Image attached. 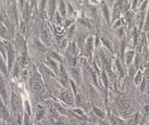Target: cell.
Wrapping results in <instances>:
<instances>
[{"label":"cell","instance_id":"obj_6","mask_svg":"<svg viewBox=\"0 0 149 125\" xmlns=\"http://www.w3.org/2000/svg\"><path fill=\"white\" fill-rule=\"evenodd\" d=\"M0 95L2 97V98L5 101V103H7V89L5 86V81H4L3 78L2 77V75L0 73Z\"/></svg>","mask_w":149,"mask_h":125},{"label":"cell","instance_id":"obj_3","mask_svg":"<svg viewBox=\"0 0 149 125\" xmlns=\"http://www.w3.org/2000/svg\"><path fill=\"white\" fill-rule=\"evenodd\" d=\"M31 86H32V90L36 93L40 94L43 91V85L42 81L38 78H34L33 81H32Z\"/></svg>","mask_w":149,"mask_h":125},{"label":"cell","instance_id":"obj_9","mask_svg":"<svg viewBox=\"0 0 149 125\" xmlns=\"http://www.w3.org/2000/svg\"><path fill=\"white\" fill-rule=\"evenodd\" d=\"M48 10L49 17L52 19L56 10L55 0H48Z\"/></svg>","mask_w":149,"mask_h":125},{"label":"cell","instance_id":"obj_8","mask_svg":"<svg viewBox=\"0 0 149 125\" xmlns=\"http://www.w3.org/2000/svg\"><path fill=\"white\" fill-rule=\"evenodd\" d=\"M61 98L64 103L70 105H73L74 104V99L72 97V95L68 91H63L61 94Z\"/></svg>","mask_w":149,"mask_h":125},{"label":"cell","instance_id":"obj_15","mask_svg":"<svg viewBox=\"0 0 149 125\" xmlns=\"http://www.w3.org/2000/svg\"><path fill=\"white\" fill-rule=\"evenodd\" d=\"M0 71L2 72L5 76L7 75V67L5 64V62L3 61L2 56H0Z\"/></svg>","mask_w":149,"mask_h":125},{"label":"cell","instance_id":"obj_32","mask_svg":"<svg viewBox=\"0 0 149 125\" xmlns=\"http://www.w3.org/2000/svg\"><path fill=\"white\" fill-rule=\"evenodd\" d=\"M56 107L57 110H59V112H61L62 113H63V114H66V112H65V110H64V108H62V106H61L60 105H59V104H56Z\"/></svg>","mask_w":149,"mask_h":125},{"label":"cell","instance_id":"obj_2","mask_svg":"<svg viewBox=\"0 0 149 125\" xmlns=\"http://www.w3.org/2000/svg\"><path fill=\"white\" fill-rule=\"evenodd\" d=\"M11 103H12L13 111V113H17L21 108V100L20 97L14 92H13L12 96H11Z\"/></svg>","mask_w":149,"mask_h":125},{"label":"cell","instance_id":"obj_29","mask_svg":"<svg viewBox=\"0 0 149 125\" xmlns=\"http://www.w3.org/2000/svg\"><path fill=\"white\" fill-rule=\"evenodd\" d=\"M59 43L62 48H65L66 46H67V40L64 39V38H62L61 40H59Z\"/></svg>","mask_w":149,"mask_h":125},{"label":"cell","instance_id":"obj_30","mask_svg":"<svg viewBox=\"0 0 149 125\" xmlns=\"http://www.w3.org/2000/svg\"><path fill=\"white\" fill-rule=\"evenodd\" d=\"M146 78H144V79H142V82H141L140 90L142 92H143V91H145V89H146Z\"/></svg>","mask_w":149,"mask_h":125},{"label":"cell","instance_id":"obj_4","mask_svg":"<svg viewBox=\"0 0 149 125\" xmlns=\"http://www.w3.org/2000/svg\"><path fill=\"white\" fill-rule=\"evenodd\" d=\"M40 39L42 42L45 44H49L50 39H51V34L48 28L45 27L40 32Z\"/></svg>","mask_w":149,"mask_h":125},{"label":"cell","instance_id":"obj_1","mask_svg":"<svg viewBox=\"0 0 149 125\" xmlns=\"http://www.w3.org/2000/svg\"><path fill=\"white\" fill-rule=\"evenodd\" d=\"M6 48H7V63H8V70H10L15 62V52L13 49L12 46L8 42H5Z\"/></svg>","mask_w":149,"mask_h":125},{"label":"cell","instance_id":"obj_21","mask_svg":"<svg viewBox=\"0 0 149 125\" xmlns=\"http://www.w3.org/2000/svg\"><path fill=\"white\" fill-rule=\"evenodd\" d=\"M93 110H94V113H95L96 115L99 117V118H104L105 117V114L104 112H102V110H99V108H96L95 106H94V109H93Z\"/></svg>","mask_w":149,"mask_h":125},{"label":"cell","instance_id":"obj_10","mask_svg":"<svg viewBox=\"0 0 149 125\" xmlns=\"http://www.w3.org/2000/svg\"><path fill=\"white\" fill-rule=\"evenodd\" d=\"M59 11L61 16L64 17L67 13V7L63 0H59Z\"/></svg>","mask_w":149,"mask_h":125},{"label":"cell","instance_id":"obj_36","mask_svg":"<svg viewBox=\"0 0 149 125\" xmlns=\"http://www.w3.org/2000/svg\"><path fill=\"white\" fill-rule=\"evenodd\" d=\"M21 32L23 34L25 32V24L24 22L21 23Z\"/></svg>","mask_w":149,"mask_h":125},{"label":"cell","instance_id":"obj_13","mask_svg":"<svg viewBox=\"0 0 149 125\" xmlns=\"http://www.w3.org/2000/svg\"><path fill=\"white\" fill-rule=\"evenodd\" d=\"M34 46H35L36 48H37L39 51H42V52H45V51H47L45 46H43V44H42V42L39 40V39H37V38H35V39L34 40Z\"/></svg>","mask_w":149,"mask_h":125},{"label":"cell","instance_id":"obj_31","mask_svg":"<svg viewBox=\"0 0 149 125\" xmlns=\"http://www.w3.org/2000/svg\"><path fill=\"white\" fill-rule=\"evenodd\" d=\"M134 64H135V67L137 68H138L140 67V57L139 56V55H137L135 57V61H134Z\"/></svg>","mask_w":149,"mask_h":125},{"label":"cell","instance_id":"obj_23","mask_svg":"<svg viewBox=\"0 0 149 125\" xmlns=\"http://www.w3.org/2000/svg\"><path fill=\"white\" fill-rule=\"evenodd\" d=\"M75 25H72L69 29L68 34H67V37H68L69 39H72V37H73L74 34H75Z\"/></svg>","mask_w":149,"mask_h":125},{"label":"cell","instance_id":"obj_20","mask_svg":"<svg viewBox=\"0 0 149 125\" xmlns=\"http://www.w3.org/2000/svg\"><path fill=\"white\" fill-rule=\"evenodd\" d=\"M37 119H41L42 117L44 116V114H45V110H44V108L42 106L39 105L37 108Z\"/></svg>","mask_w":149,"mask_h":125},{"label":"cell","instance_id":"obj_40","mask_svg":"<svg viewBox=\"0 0 149 125\" xmlns=\"http://www.w3.org/2000/svg\"><path fill=\"white\" fill-rule=\"evenodd\" d=\"M142 1H144V0H140V2H142Z\"/></svg>","mask_w":149,"mask_h":125},{"label":"cell","instance_id":"obj_42","mask_svg":"<svg viewBox=\"0 0 149 125\" xmlns=\"http://www.w3.org/2000/svg\"><path fill=\"white\" fill-rule=\"evenodd\" d=\"M0 125H1V124H0Z\"/></svg>","mask_w":149,"mask_h":125},{"label":"cell","instance_id":"obj_33","mask_svg":"<svg viewBox=\"0 0 149 125\" xmlns=\"http://www.w3.org/2000/svg\"><path fill=\"white\" fill-rule=\"evenodd\" d=\"M24 0H19V7L21 10H23L24 8Z\"/></svg>","mask_w":149,"mask_h":125},{"label":"cell","instance_id":"obj_27","mask_svg":"<svg viewBox=\"0 0 149 125\" xmlns=\"http://www.w3.org/2000/svg\"><path fill=\"white\" fill-rule=\"evenodd\" d=\"M102 80H103V83H104L105 86L106 87H107V86H108V79H107V75H106L105 72L102 73Z\"/></svg>","mask_w":149,"mask_h":125},{"label":"cell","instance_id":"obj_26","mask_svg":"<svg viewBox=\"0 0 149 125\" xmlns=\"http://www.w3.org/2000/svg\"><path fill=\"white\" fill-rule=\"evenodd\" d=\"M50 59H52V60H54V59H56L57 61H59V62H61L62 61V59H61L60 56L58 55V54H56V53L54 52H52L51 54H50Z\"/></svg>","mask_w":149,"mask_h":125},{"label":"cell","instance_id":"obj_12","mask_svg":"<svg viewBox=\"0 0 149 125\" xmlns=\"http://www.w3.org/2000/svg\"><path fill=\"white\" fill-rule=\"evenodd\" d=\"M134 52L133 51H129L126 53L125 55V59H126V63L127 65L132 63V62L133 61V59H134Z\"/></svg>","mask_w":149,"mask_h":125},{"label":"cell","instance_id":"obj_11","mask_svg":"<svg viewBox=\"0 0 149 125\" xmlns=\"http://www.w3.org/2000/svg\"><path fill=\"white\" fill-rule=\"evenodd\" d=\"M102 14H103V16H104L106 22H107L108 24H110L111 18H110V13H109L108 7H107L105 5H102Z\"/></svg>","mask_w":149,"mask_h":125},{"label":"cell","instance_id":"obj_5","mask_svg":"<svg viewBox=\"0 0 149 125\" xmlns=\"http://www.w3.org/2000/svg\"><path fill=\"white\" fill-rule=\"evenodd\" d=\"M93 47H94V40L91 37H89L85 42L84 46V53L86 56H90L91 52L93 51Z\"/></svg>","mask_w":149,"mask_h":125},{"label":"cell","instance_id":"obj_35","mask_svg":"<svg viewBox=\"0 0 149 125\" xmlns=\"http://www.w3.org/2000/svg\"><path fill=\"white\" fill-rule=\"evenodd\" d=\"M24 125H30V122L27 115H25V118H24Z\"/></svg>","mask_w":149,"mask_h":125},{"label":"cell","instance_id":"obj_24","mask_svg":"<svg viewBox=\"0 0 149 125\" xmlns=\"http://www.w3.org/2000/svg\"><path fill=\"white\" fill-rule=\"evenodd\" d=\"M142 73L140 71H139L138 73H137L135 76V78H134V82L137 85H138L139 83H140L142 82Z\"/></svg>","mask_w":149,"mask_h":125},{"label":"cell","instance_id":"obj_17","mask_svg":"<svg viewBox=\"0 0 149 125\" xmlns=\"http://www.w3.org/2000/svg\"><path fill=\"white\" fill-rule=\"evenodd\" d=\"M0 113H1V115H2L6 120H9V119H10L8 112L6 110V108L4 106L3 104H1V105H0Z\"/></svg>","mask_w":149,"mask_h":125},{"label":"cell","instance_id":"obj_25","mask_svg":"<svg viewBox=\"0 0 149 125\" xmlns=\"http://www.w3.org/2000/svg\"><path fill=\"white\" fill-rule=\"evenodd\" d=\"M144 30L145 31H149V7L147 12V15H146V22L144 24Z\"/></svg>","mask_w":149,"mask_h":125},{"label":"cell","instance_id":"obj_38","mask_svg":"<svg viewBox=\"0 0 149 125\" xmlns=\"http://www.w3.org/2000/svg\"><path fill=\"white\" fill-rule=\"evenodd\" d=\"M137 3V0H133V4H132V8H135L136 5Z\"/></svg>","mask_w":149,"mask_h":125},{"label":"cell","instance_id":"obj_16","mask_svg":"<svg viewBox=\"0 0 149 125\" xmlns=\"http://www.w3.org/2000/svg\"><path fill=\"white\" fill-rule=\"evenodd\" d=\"M70 75L72 76V78L76 81H78L79 78H80V74H79L78 70L75 67H70Z\"/></svg>","mask_w":149,"mask_h":125},{"label":"cell","instance_id":"obj_14","mask_svg":"<svg viewBox=\"0 0 149 125\" xmlns=\"http://www.w3.org/2000/svg\"><path fill=\"white\" fill-rule=\"evenodd\" d=\"M47 64H48L49 67L52 69L54 72H55V73H58V72H59V69H58V67H57L56 62H54V60H52V59H50V58L48 59Z\"/></svg>","mask_w":149,"mask_h":125},{"label":"cell","instance_id":"obj_19","mask_svg":"<svg viewBox=\"0 0 149 125\" xmlns=\"http://www.w3.org/2000/svg\"><path fill=\"white\" fill-rule=\"evenodd\" d=\"M0 53L2 54L4 58L7 57V48H6V44L5 42H2L0 40Z\"/></svg>","mask_w":149,"mask_h":125},{"label":"cell","instance_id":"obj_37","mask_svg":"<svg viewBox=\"0 0 149 125\" xmlns=\"http://www.w3.org/2000/svg\"><path fill=\"white\" fill-rule=\"evenodd\" d=\"M143 111L146 114H149V105H147V106H146L143 108Z\"/></svg>","mask_w":149,"mask_h":125},{"label":"cell","instance_id":"obj_41","mask_svg":"<svg viewBox=\"0 0 149 125\" xmlns=\"http://www.w3.org/2000/svg\"><path fill=\"white\" fill-rule=\"evenodd\" d=\"M110 1H111V2H113V0H110Z\"/></svg>","mask_w":149,"mask_h":125},{"label":"cell","instance_id":"obj_18","mask_svg":"<svg viewBox=\"0 0 149 125\" xmlns=\"http://www.w3.org/2000/svg\"><path fill=\"white\" fill-rule=\"evenodd\" d=\"M28 17H29V7H28V4L26 3L24 10H23V18L25 21H27Z\"/></svg>","mask_w":149,"mask_h":125},{"label":"cell","instance_id":"obj_39","mask_svg":"<svg viewBox=\"0 0 149 125\" xmlns=\"http://www.w3.org/2000/svg\"><path fill=\"white\" fill-rule=\"evenodd\" d=\"M34 1L35 0H30V3H31V6H32L33 5V4L34 3Z\"/></svg>","mask_w":149,"mask_h":125},{"label":"cell","instance_id":"obj_28","mask_svg":"<svg viewBox=\"0 0 149 125\" xmlns=\"http://www.w3.org/2000/svg\"><path fill=\"white\" fill-rule=\"evenodd\" d=\"M116 63V67H117L118 69H119V72L120 73V74H121V75L124 76V71H123V69H122V67H121V64H120V62H119V60H117Z\"/></svg>","mask_w":149,"mask_h":125},{"label":"cell","instance_id":"obj_22","mask_svg":"<svg viewBox=\"0 0 149 125\" xmlns=\"http://www.w3.org/2000/svg\"><path fill=\"white\" fill-rule=\"evenodd\" d=\"M102 43L105 45V46L106 48H107L108 49H110L111 51H112V45H111V41L109 40L108 39H107L106 37H102Z\"/></svg>","mask_w":149,"mask_h":125},{"label":"cell","instance_id":"obj_7","mask_svg":"<svg viewBox=\"0 0 149 125\" xmlns=\"http://www.w3.org/2000/svg\"><path fill=\"white\" fill-rule=\"evenodd\" d=\"M59 72H60V81L62 84L64 86H67L68 85V75H67V71H66L65 68L64 66L61 65L60 66V69H59Z\"/></svg>","mask_w":149,"mask_h":125},{"label":"cell","instance_id":"obj_34","mask_svg":"<svg viewBox=\"0 0 149 125\" xmlns=\"http://www.w3.org/2000/svg\"><path fill=\"white\" fill-rule=\"evenodd\" d=\"M115 120H116L117 125H126L124 121L121 120V119H120V118H115Z\"/></svg>","mask_w":149,"mask_h":125}]
</instances>
